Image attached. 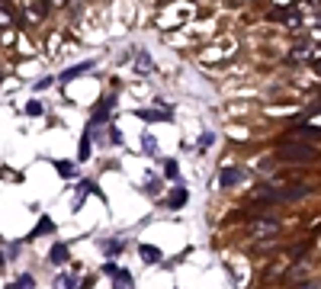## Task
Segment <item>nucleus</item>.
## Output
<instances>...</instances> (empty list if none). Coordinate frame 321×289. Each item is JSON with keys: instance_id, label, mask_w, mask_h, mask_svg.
Returning <instances> with one entry per match:
<instances>
[{"instance_id": "nucleus-1", "label": "nucleus", "mask_w": 321, "mask_h": 289, "mask_svg": "<svg viewBox=\"0 0 321 289\" xmlns=\"http://www.w3.org/2000/svg\"><path fill=\"white\" fill-rule=\"evenodd\" d=\"M276 157L286 164H308V161H315L318 157V145H292V142H283V148L276 151Z\"/></svg>"}, {"instance_id": "nucleus-2", "label": "nucleus", "mask_w": 321, "mask_h": 289, "mask_svg": "<svg viewBox=\"0 0 321 289\" xmlns=\"http://www.w3.org/2000/svg\"><path fill=\"white\" fill-rule=\"evenodd\" d=\"M270 183H273V203H299L311 193V187H305V183H283V187L276 180Z\"/></svg>"}, {"instance_id": "nucleus-3", "label": "nucleus", "mask_w": 321, "mask_h": 289, "mask_svg": "<svg viewBox=\"0 0 321 289\" xmlns=\"http://www.w3.org/2000/svg\"><path fill=\"white\" fill-rule=\"evenodd\" d=\"M318 126H315V122H311V126H308V122H302V126L299 129H292V132L289 135H286V142H292V145H296V142H302V145H318Z\"/></svg>"}, {"instance_id": "nucleus-4", "label": "nucleus", "mask_w": 321, "mask_h": 289, "mask_svg": "<svg viewBox=\"0 0 321 289\" xmlns=\"http://www.w3.org/2000/svg\"><path fill=\"white\" fill-rule=\"evenodd\" d=\"M42 16H45V7H42L39 0H26V7H23V20H26V26H39Z\"/></svg>"}, {"instance_id": "nucleus-5", "label": "nucleus", "mask_w": 321, "mask_h": 289, "mask_svg": "<svg viewBox=\"0 0 321 289\" xmlns=\"http://www.w3.org/2000/svg\"><path fill=\"white\" fill-rule=\"evenodd\" d=\"M280 228H283V225L276 222V218H257V222L250 225V232H254L257 238H270V235H276Z\"/></svg>"}, {"instance_id": "nucleus-6", "label": "nucleus", "mask_w": 321, "mask_h": 289, "mask_svg": "<svg viewBox=\"0 0 321 289\" xmlns=\"http://www.w3.org/2000/svg\"><path fill=\"white\" fill-rule=\"evenodd\" d=\"M241 180H244V170H241V167H222V174H219V183H222L225 190H228V187H238Z\"/></svg>"}, {"instance_id": "nucleus-7", "label": "nucleus", "mask_w": 321, "mask_h": 289, "mask_svg": "<svg viewBox=\"0 0 321 289\" xmlns=\"http://www.w3.org/2000/svg\"><path fill=\"white\" fill-rule=\"evenodd\" d=\"M68 260H71V251H68V244H61V241H58L55 248L48 251V264L61 267V264H68Z\"/></svg>"}, {"instance_id": "nucleus-8", "label": "nucleus", "mask_w": 321, "mask_h": 289, "mask_svg": "<svg viewBox=\"0 0 321 289\" xmlns=\"http://www.w3.org/2000/svg\"><path fill=\"white\" fill-rule=\"evenodd\" d=\"M112 106H116V100H112V96H106V100H103L100 106L93 109V122H90V126H100V122H106L109 112H112Z\"/></svg>"}, {"instance_id": "nucleus-9", "label": "nucleus", "mask_w": 321, "mask_h": 289, "mask_svg": "<svg viewBox=\"0 0 321 289\" xmlns=\"http://www.w3.org/2000/svg\"><path fill=\"white\" fill-rule=\"evenodd\" d=\"M186 199H189V193L180 187V190H173L170 196L164 199V206H167V209H183V206H186Z\"/></svg>"}, {"instance_id": "nucleus-10", "label": "nucleus", "mask_w": 321, "mask_h": 289, "mask_svg": "<svg viewBox=\"0 0 321 289\" xmlns=\"http://www.w3.org/2000/svg\"><path fill=\"white\" fill-rule=\"evenodd\" d=\"M138 254H142L145 264H161V248H154V244H142Z\"/></svg>"}, {"instance_id": "nucleus-11", "label": "nucleus", "mask_w": 321, "mask_h": 289, "mask_svg": "<svg viewBox=\"0 0 321 289\" xmlns=\"http://www.w3.org/2000/svg\"><path fill=\"white\" fill-rule=\"evenodd\" d=\"M90 68H93V61H81V65H74V68H68V71L61 74V81L68 84V81H74V77H81L84 71H90Z\"/></svg>"}, {"instance_id": "nucleus-12", "label": "nucleus", "mask_w": 321, "mask_h": 289, "mask_svg": "<svg viewBox=\"0 0 321 289\" xmlns=\"http://www.w3.org/2000/svg\"><path fill=\"white\" fill-rule=\"evenodd\" d=\"M138 119H145V122H167L170 119V112L167 109H142V112H138Z\"/></svg>"}, {"instance_id": "nucleus-13", "label": "nucleus", "mask_w": 321, "mask_h": 289, "mask_svg": "<svg viewBox=\"0 0 321 289\" xmlns=\"http://www.w3.org/2000/svg\"><path fill=\"white\" fill-rule=\"evenodd\" d=\"M116 289H135V279H132V273L129 270H116Z\"/></svg>"}, {"instance_id": "nucleus-14", "label": "nucleus", "mask_w": 321, "mask_h": 289, "mask_svg": "<svg viewBox=\"0 0 321 289\" xmlns=\"http://www.w3.org/2000/svg\"><path fill=\"white\" fill-rule=\"evenodd\" d=\"M318 51H315V45H296V51L289 55V61H305V58H315Z\"/></svg>"}, {"instance_id": "nucleus-15", "label": "nucleus", "mask_w": 321, "mask_h": 289, "mask_svg": "<svg viewBox=\"0 0 321 289\" xmlns=\"http://www.w3.org/2000/svg\"><path fill=\"white\" fill-rule=\"evenodd\" d=\"M48 232H55V222H51L48 215H42V218H39V225H36V232L29 235V241H32V238H39V235H48Z\"/></svg>"}, {"instance_id": "nucleus-16", "label": "nucleus", "mask_w": 321, "mask_h": 289, "mask_svg": "<svg viewBox=\"0 0 321 289\" xmlns=\"http://www.w3.org/2000/svg\"><path fill=\"white\" fill-rule=\"evenodd\" d=\"M135 71H138V74H148V71H151V58H148V51H138Z\"/></svg>"}, {"instance_id": "nucleus-17", "label": "nucleus", "mask_w": 321, "mask_h": 289, "mask_svg": "<svg viewBox=\"0 0 321 289\" xmlns=\"http://www.w3.org/2000/svg\"><path fill=\"white\" fill-rule=\"evenodd\" d=\"M103 251H106V257H116V254L122 251V241H119V238H112V241L103 244Z\"/></svg>"}, {"instance_id": "nucleus-18", "label": "nucleus", "mask_w": 321, "mask_h": 289, "mask_svg": "<svg viewBox=\"0 0 321 289\" xmlns=\"http://www.w3.org/2000/svg\"><path fill=\"white\" fill-rule=\"evenodd\" d=\"M142 145H145V154H158V142H154V135H151V132H145Z\"/></svg>"}, {"instance_id": "nucleus-19", "label": "nucleus", "mask_w": 321, "mask_h": 289, "mask_svg": "<svg viewBox=\"0 0 321 289\" xmlns=\"http://www.w3.org/2000/svg\"><path fill=\"white\" fill-rule=\"evenodd\" d=\"M87 157H90V135H84L81 151H77V161H87Z\"/></svg>"}, {"instance_id": "nucleus-20", "label": "nucleus", "mask_w": 321, "mask_h": 289, "mask_svg": "<svg viewBox=\"0 0 321 289\" xmlns=\"http://www.w3.org/2000/svg\"><path fill=\"white\" fill-rule=\"evenodd\" d=\"M13 289H36V279H32L29 273H23V276H20V283H16Z\"/></svg>"}, {"instance_id": "nucleus-21", "label": "nucleus", "mask_w": 321, "mask_h": 289, "mask_svg": "<svg viewBox=\"0 0 321 289\" xmlns=\"http://www.w3.org/2000/svg\"><path fill=\"white\" fill-rule=\"evenodd\" d=\"M58 174L71 180V177H74V164H68V161H58Z\"/></svg>"}, {"instance_id": "nucleus-22", "label": "nucleus", "mask_w": 321, "mask_h": 289, "mask_svg": "<svg viewBox=\"0 0 321 289\" xmlns=\"http://www.w3.org/2000/svg\"><path fill=\"white\" fill-rule=\"evenodd\" d=\"M164 170H167V180H180L177 177V161H167V164H164Z\"/></svg>"}, {"instance_id": "nucleus-23", "label": "nucleus", "mask_w": 321, "mask_h": 289, "mask_svg": "<svg viewBox=\"0 0 321 289\" xmlns=\"http://www.w3.org/2000/svg\"><path fill=\"white\" fill-rule=\"evenodd\" d=\"M13 23V16H10V10H4V7H0V26H10Z\"/></svg>"}, {"instance_id": "nucleus-24", "label": "nucleus", "mask_w": 321, "mask_h": 289, "mask_svg": "<svg viewBox=\"0 0 321 289\" xmlns=\"http://www.w3.org/2000/svg\"><path fill=\"white\" fill-rule=\"evenodd\" d=\"M292 289H321V286H318V279H305V283H299V286H292Z\"/></svg>"}, {"instance_id": "nucleus-25", "label": "nucleus", "mask_w": 321, "mask_h": 289, "mask_svg": "<svg viewBox=\"0 0 321 289\" xmlns=\"http://www.w3.org/2000/svg\"><path fill=\"white\" fill-rule=\"evenodd\" d=\"M212 138H215V135H212V132H206V135H203V138H199V148H209V145H212Z\"/></svg>"}, {"instance_id": "nucleus-26", "label": "nucleus", "mask_w": 321, "mask_h": 289, "mask_svg": "<svg viewBox=\"0 0 321 289\" xmlns=\"http://www.w3.org/2000/svg\"><path fill=\"white\" fill-rule=\"evenodd\" d=\"M26 112H29V116H39L42 106H39V103H29V106H26Z\"/></svg>"}, {"instance_id": "nucleus-27", "label": "nucleus", "mask_w": 321, "mask_h": 289, "mask_svg": "<svg viewBox=\"0 0 321 289\" xmlns=\"http://www.w3.org/2000/svg\"><path fill=\"white\" fill-rule=\"evenodd\" d=\"M51 84H55V77H45V81H39L36 87H39V90H45V87H51Z\"/></svg>"}, {"instance_id": "nucleus-28", "label": "nucleus", "mask_w": 321, "mask_h": 289, "mask_svg": "<svg viewBox=\"0 0 321 289\" xmlns=\"http://www.w3.org/2000/svg\"><path fill=\"white\" fill-rule=\"evenodd\" d=\"M148 193H161V180H151L148 183Z\"/></svg>"}]
</instances>
